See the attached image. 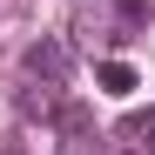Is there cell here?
Instances as JSON below:
<instances>
[{
  "instance_id": "obj_5",
  "label": "cell",
  "mask_w": 155,
  "mask_h": 155,
  "mask_svg": "<svg viewBox=\"0 0 155 155\" xmlns=\"http://www.w3.org/2000/svg\"><path fill=\"white\" fill-rule=\"evenodd\" d=\"M94 81H101V94H115V101H128V94L142 88V81H135V68H128V61H101V68H94Z\"/></svg>"
},
{
  "instance_id": "obj_6",
  "label": "cell",
  "mask_w": 155,
  "mask_h": 155,
  "mask_svg": "<svg viewBox=\"0 0 155 155\" xmlns=\"http://www.w3.org/2000/svg\"><path fill=\"white\" fill-rule=\"evenodd\" d=\"M121 148L155 155V108H142V115H128V121H121Z\"/></svg>"
},
{
  "instance_id": "obj_4",
  "label": "cell",
  "mask_w": 155,
  "mask_h": 155,
  "mask_svg": "<svg viewBox=\"0 0 155 155\" xmlns=\"http://www.w3.org/2000/svg\"><path fill=\"white\" fill-rule=\"evenodd\" d=\"M68 41H34L27 47V74H41V81H68Z\"/></svg>"
},
{
  "instance_id": "obj_1",
  "label": "cell",
  "mask_w": 155,
  "mask_h": 155,
  "mask_svg": "<svg viewBox=\"0 0 155 155\" xmlns=\"http://www.w3.org/2000/svg\"><path fill=\"white\" fill-rule=\"evenodd\" d=\"M142 20H148V0H74L68 34L88 47H121V41H135Z\"/></svg>"
},
{
  "instance_id": "obj_2",
  "label": "cell",
  "mask_w": 155,
  "mask_h": 155,
  "mask_svg": "<svg viewBox=\"0 0 155 155\" xmlns=\"http://www.w3.org/2000/svg\"><path fill=\"white\" fill-rule=\"evenodd\" d=\"M54 121H61V155H108V135H101V128L74 108V101H68Z\"/></svg>"
},
{
  "instance_id": "obj_3",
  "label": "cell",
  "mask_w": 155,
  "mask_h": 155,
  "mask_svg": "<svg viewBox=\"0 0 155 155\" xmlns=\"http://www.w3.org/2000/svg\"><path fill=\"white\" fill-rule=\"evenodd\" d=\"M61 108H68V81H41V74L20 81V115L27 121H54Z\"/></svg>"
}]
</instances>
